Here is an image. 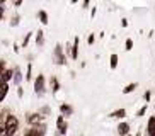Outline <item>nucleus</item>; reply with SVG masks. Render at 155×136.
<instances>
[{"instance_id": "c85d7f7f", "label": "nucleus", "mask_w": 155, "mask_h": 136, "mask_svg": "<svg viewBox=\"0 0 155 136\" xmlns=\"http://www.w3.org/2000/svg\"><path fill=\"white\" fill-rule=\"evenodd\" d=\"M17 95H19V97H22V95H24V89L21 85H17Z\"/></svg>"}, {"instance_id": "f8f14e48", "label": "nucleus", "mask_w": 155, "mask_h": 136, "mask_svg": "<svg viewBox=\"0 0 155 136\" xmlns=\"http://www.w3.org/2000/svg\"><path fill=\"white\" fill-rule=\"evenodd\" d=\"M116 131H118L119 136L128 134V133H130V124H128V122H119L118 128H116Z\"/></svg>"}, {"instance_id": "39448f33", "label": "nucleus", "mask_w": 155, "mask_h": 136, "mask_svg": "<svg viewBox=\"0 0 155 136\" xmlns=\"http://www.w3.org/2000/svg\"><path fill=\"white\" fill-rule=\"evenodd\" d=\"M26 122H28L29 126L41 124V122H45V116L41 112H28L26 114Z\"/></svg>"}, {"instance_id": "7c9ffc66", "label": "nucleus", "mask_w": 155, "mask_h": 136, "mask_svg": "<svg viewBox=\"0 0 155 136\" xmlns=\"http://www.w3.org/2000/svg\"><path fill=\"white\" fill-rule=\"evenodd\" d=\"M96 12H97V9H96V7H94V9L91 10V17H92V19L96 17Z\"/></svg>"}, {"instance_id": "dca6fc26", "label": "nucleus", "mask_w": 155, "mask_h": 136, "mask_svg": "<svg viewBox=\"0 0 155 136\" xmlns=\"http://www.w3.org/2000/svg\"><path fill=\"white\" fill-rule=\"evenodd\" d=\"M12 82H14L15 85H21L22 83V73L19 68H14V77H12Z\"/></svg>"}, {"instance_id": "f3484780", "label": "nucleus", "mask_w": 155, "mask_h": 136, "mask_svg": "<svg viewBox=\"0 0 155 136\" xmlns=\"http://www.w3.org/2000/svg\"><path fill=\"white\" fill-rule=\"evenodd\" d=\"M43 44H45V32H43V29H39L36 32V46L38 48H43Z\"/></svg>"}, {"instance_id": "7ed1b4c3", "label": "nucleus", "mask_w": 155, "mask_h": 136, "mask_svg": "<svg viewBox=\"0 0 155 136\" xmlns=\"http://www.w3.org/2000/svg\"><path fill=\"white\" fill-rule=\"evenodd\" d=\"M67 56H68V54H65L63 46L56 44L55 50H53V61H55L56 65H67Z\"/></svg>"}, {"instance_id": "bb28decb", "label": "nucleus", "mask_w": 155, "mask_h": 136, "mask_svg": "<svg viewBox=\"0 0 155 136\" xmlns=\"http://www.w3.org/2000/svg\"><path fill=\"white\" fill-rule=\"evenodd\" d=\"M143 99H145V102H150V99H152V92H150V90H147L145 94H143Z\"/></svg>"}, {"instance_id": "ddd939ff", "label": "nucleus", "mask_w": 155, "mask_h": 136, "mask_svg": "<svg viewBox=\"0 0 155 136\" xmlns=\"http://www.w3.org/2000/svg\"><path fill=\"white\" fill-rule=\"evenodd\" d=\"M109 118L113 119H124L126 118V109H118V111H113L109 114Z\"/></svg>"}, {"instance_id": "4468645a", "label": "nucleus", "mask_w": 155, "mask_h": 136, "mask_svg": "<svg viewBox=\"0 0 155 136\" xmlns=\"http://www.w3.org/2000/svg\"><path fill=\"white\" fill-rule=\"evenodd\" d=\"M38 19H39V22H41L43 26H48V22H50V19H48V12L43 10V9L38 12Z\"/></svg>"}, {"instance_id": "20e7f679", "label": "nucleus", "mask_w": 155, "mask_h": 136, "mask_svg": "<svg viewBox=\"0 0 155 136\" xmlns=\"http://www.w3.org/2000/svg\"><path fill=\"white\" fill-rule=\"evenodd\" d=\"M46 129H48V126H46V122H41V124H36V126H29L26 131H24V134L26 136H41L46 133Z\"/></svg>"}, {"instance_id": "6e6552de", "label": "nucleus", "mask_w": 155, "mask_h": 136, "mask_svg": "<svg viewBox=\"0 0 155 136\" xmlns=\"http://www.w3.org/2000/svg\"><path fill=\"white\" fill-rule=\"evenodd\" d=\"M60 114H63L65 118H70V116H73V107L70 104H60Z\"/></svg>"}, {"instance_id": "72a5a7b5", "label": "nucleus", "mask_w": 155, "mask_h": 136, "mask_svg": "<svg viewBox=\"0 0 155 136\" xmlns=\"http://www.w3.org/2000/svg\"><path fill=\"white\" fill-rule=\"evenodd\" d=\"M5 4V0H0V5H4Z\"/></svg>"}, {"instance_id": "cd10ccee", "label": "nucleus", "mask_w": 155, "mask_h": 136, "mask_svg": "<svg viewBox=\"0 0 155 136\" xmlns=\"http://www.w3.org/2000/svg\"><path fill=\"white\" fill-rule=\"evenodd\" d=\"M89 5H91V0H84V2H82V9L87 10V7H89Z\"/></svg>"}, {"instance_id": "412c9836", "label": "nucleus", "mask_w": 155, "mask_h": 136, "mask_svg": "<svg viewBox=\"0 0 155 136\" xmlns=\"http://www.w3.org/2000/svg\"><path fill=\"white\" fill-rule=\"evenodd\" d=\"M31 37H32V32H28V34L24 36V41L21 43V46H22V48H26V46L29 44V41H31Z\"/></svg>"}, {"instance_id": "f257e3e1", "label": "nucleus", "mask_w": 155, "mask_h": 136, "mask_svg": "<svg viewBox=\"0 0 155 136\" xmlns=\"http://www.w3.org/2000/svg\"><path fill=\"white\" fill-rule=\"evenodd\" d=\"M17 129H19V119L15 118L14 114L9 112V116L5 118V134L12 136L17 133Z\"/></svg>"}, {"instance_id": "0eeeda50", "label": "nucleus", "mask_w": 155, "mask_h": 136, "mask_svg": "<svg viewBox=\"0 0 155 136\" xmlns=\"http://www.w3.org/2000/svg\"><path fill=\"white\" fill-rule=\"evenodd\" d=\"M12 77H14V68H5L0 73V82H12Z\"/></svg>"}, {"instance_id": "aec40b11", "label": "nucleus", "mask_w": 155, "mask_h": 136, "mask_svg": "<svg viewBox=\"0 0 155 136\" xmlns=\"http://www.w3.org/2000/svg\"><path fill=\"white\" fill-rule=\"evenodd\" d=\"M19 22H21V15H19V14H14L12 19H10V27H15Z\"/></svg>"}, {"instance_id": "c756f323", "label": "nucleus", "mask_w": 155, "mask_h": 136, "mask_svg": "<svg viewBox=\"0 0 155 136\" xmlns=\"http://www.w3.org/2000/svg\"><path fill=\"white\" fill-rule=\"evenodd\" d=\"M4 14H5V7L4 5H0V21L4 19Z\"/></svg>"}, {"instance_id": "5701e85b", "label": "nucleus", "mask_w": 155, "mask_h": 136, "mask_svg": "<svg viewBox=\"0 0 155 136\" xmlns=\"http://www.w3.org/2000/svg\"><path fill=\"white\" fill-rule=\"evenodd\" d=\"M31 77H32V65L31 63H29L28 65V72H26V80H31Z\"/></svg>"}, {"instance_id": "a211bd4d", "label": "nucleus", "mask_w": 155, "mask_h": 136, "mask_svg": "<svg viewBox=\"0 0 155 136\" xmlns=\"http://www.w3.org/2000/svg\"><path fill=\"white\" fill-rule=\"evenodd\" d=\"M118 63H119V58H118V54L113 53L109 56V68H113V70H116L118 68Z\"/></svg>"}, {"instance_id": "f03ea898", "label": "nucleus", "mask_w": 155, "mask_h": 136, "mask_svg": "<svg viewBox=\"0 0 155 136\" xmlns=\"http://www.w3.org/2000/svg\"><path fill=\"white\" fill-rule=\"evenodd\" d=\"M32 90H34V94H36L38 97H43V94L46 92V78H45L43 73H39L36 77V80L32 83Z\"/></svg>"}, {"instance_id": "473e14b6", "label": "nucleus", "mask_w": 155, "mask_h": 136, "mask_svg": "<svg viewBox=\"0 0 155 136\" xmlns=\"http://www.w3.org/2000/svg\"><path fill=\"white\" fill-rule=\"evenodd\" d=\"M21 4H22V0H14V5H15V7H19Z\"/></svg>"}, {"instance_id": "6ab92c4d", "label": "nucleus", "mask_w": 155, "mask_h": 136, "mask_svg": "<svg viewBox=\"0 0 155 136\" xmlns=\"http://www.w3.org/2000/svg\"><path fill=\"white\" fill-rule=\"evenodd\" d=\"M137 87H138V83H137V82H133V83H130V85H126V87L123 89V94H124V95L131 94V92L137 90Z\"/></svg>"}, {"instance_id": "f704fd0d", "label": "nucleus", "mask_w": 155, "mask_h": 136, "mask_svg": "<svg viewBox=\"0 0 155 136\" xmlns=\"http://www.w3.org/2000/svg\"><path fill=\"white\" fill-rule=\"evenodd\" d=\"M77 2H78V0H72V4H77Z\"/></svg>"}, {"instance_id": "9b49d317", "label": "nucleus", "mask_w": 155, "mask_h": 136, "mask_svg": "<svg viewBox=\"0 0 155 136\" xmlns=\"http://www.w3.org/2000/svg\"><path fill=\"white\" fill-rule=\"evenodd\" d=\"M9 94V82H0V102H4Z\"/></svg>"}, {"instance_id": "b1692460", "label": "nucleus", "mask_w": 155, "mask_h": 136, "mask_svg": "<svg viewBox=\"0 0 155 136\" xmlns=\"http://www.w3.org/2000/svg\"><path fill=\"white\" fill-rule=\"evenodd\" d=\"M124 50H126V51H131L133 50V39H126V43H124Z\"/></svg>"}, {"instance_id": "4be33fe9", "label": "nucleus", "mask_w": 155, "mask_h": 136, "mask_svg": "<svg viewBox=\"0 0 155 136\" xmlns=\"http://www.w3.org/2000/svg\"><path fill=\"white\" fill-rule=\"evenodd\" d=\"M39 112H41L43 116H50V114H51V109H50V105H43Z\"/></svg>"}, {"instance_id": "393cba45", "label": "nucleus", "mask_w": 155, "mask_h": 136, "mask_svg": "<svg viewBox=\"0 0 155 136\" xmlns=\"http://www.w3.org/2000/svg\"><path fill=\"white\" fill-rule=\"evenodd\" d=\"M147 105H143V107H140L138 109V112H137V118H141V116H145V112H147Z\"/></svg>"}, {"instance_id": "1a4fd4ad", "label": "nucleus", "mask_w": 155, "mask_h": 136, "mask_svg": "<svg viewBox=\"0 0 155 136\" xmlns=\"http://www.w3.org/2000/svg\"><path fill=\"white\" fill-rule=\"evenodd\" d=\"M147 134L155 136V114L148 118V122H147Z\"/></svg>"}, {"instance_id": "2f4dec72", "label": "nucleus", "mask_w": 155, "mask_h": 136, "mask_svg": "<svg viewBox=\"0 0 155 136\" xmlns=\"http://www.w3.org/2000/svg\"><path fill=\"white\" fill-rule=\"evenodd\" d=\"M121 26H123V27L128 26V21H126V19H121Z\"/></svg>"}, {"instance_id": "2eb2a0df", "label": "nucleus", "mask_w": 155, "mask_h": 136, "mask_svg": "<svg viewBox=\"0 0 155 136\" xmlns=\"http://www.w3.org/2000/svg\"><path fill=\"white\" fill-rule=\"evenodd\" d=\"M50 83H51V94H58V90L61 89V85H60V82L56 80V77H51Z\"/></svg>"}, {"instance_id": "9d476101", "label": "nucleus", "mask_w": 155, "mask_h": 136, "mask_svg": "<svg viewBox=\"0 0 155 136\" xmlns=\"http://www.w3.org/2000/svg\"><path fill=\"white\" fill-rule=\"evenodd\" d=\"M78 46H80V39H78V37H75V39H73L72 51H70V58H72V60H77L78 58Z\"/></svg>"}, {"instance_id": "a878e982", "label": "nucleus", "mask_w": 155, "mask_h": 136, "mask_svg": "<svg viewBox=\"0 0 155 136\" xmlns=\"http://www.w3.org/2000/svg\"><path fill=\"white\" fill-rule=\"evenodd\" d=\"M96 43V34H89V37H87V44L91 46V44H94Z\"/></svg>"}, {"instance_id": "423d86ee", "label": "nucleus", "mask_w": 155, "mask_h": 136, "mask_svg": "<svg viewBox=\"0 0 155 136\" xmlns=\"http://www.w3.org/2000/svg\"><path fill=\"white\" fill-rule=\"evenodd\" d=\"M67 131H68V122L65 121L63 114H60L56 118V133L58 134H67Z\"/></svg>"}]
</instances>
